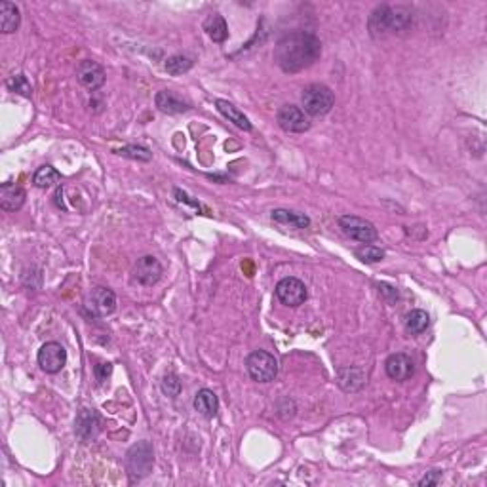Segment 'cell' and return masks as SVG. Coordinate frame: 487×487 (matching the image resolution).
<instances>
[{
	"mask_svg": "<svg viewBox=\"0 0 487 487\" xmlns=\"http://www.w3.org/2000/svg\"><path fill=\"white\" fill-rule=\"evenodd\" d=\"M86 308L99 318L113 314L116 311V295L113 293V289L101 286L94 287L86 299Z\"/></svg>",
	"mask_w": 487,
	"mask_h": 487,
	"instance_id": "obj_10",
	"label": "cell"
},
{
	"mask_svg": "<svg viewBox=\"0 0 487 487\" xmlns=\"http://www.w3.org/2000/svg\"><path fill=\"white\" fill-rule=\"evenodd\" d=\"M379 293H381V297H383L386 303H396L398 301V289L394 286H391V284H379Z\"/></svg>",
	"mask_w": 487,
	"mask_h": 487,
	"instance_id": "obj_29",
	"label": "cell"
},
{
	"mask_svg": "<svg viewBox=\"0 0 487 487\" xmlns=\"http://www.w3.org/2000/svg\"><path fill=\"white\" fill-rule=\"evenodd\" d=\"M404 324H406V330H408L409 333L419 335V333L426 331V328L430 326V316H428L425 311L415 308V311H411V313L406 314V320H404Z\"/></svg>",
	"mask_w": 487,
	"mask_h": 487,
	"instance_id": "obj_22",
	"label": "cell"
},
{
	"mask_svg": "<svg viewBox=\"0 0 487 487\" xmlns=\"http://www.w3.org/2000/svg\"><path fill=\"white\" fill-rule=\"evenodd\" d=\"M162 272H164L162 265L153 255L141 257L140 261L133 265V270H131L133 280L137 284H141V286H155L158 280L162 278Z\"/></svg>",
	"mask_w": 487,
	"mask_h": 487,
	"instance_id": "obj_11",
	"label": "cell"
},
{
	"mask_svg": "<svg viewBox=\"0 0 487 487\" xmlns=\"http://www.w3.org/2000/svg\"><path fill=\"white\" fill-rule=\"evenodd\" d=\"M67 364V350L60 343H46L38 350V365L46 373H60Z\"/></svg>",
	"mask_w": 487,
	"mask_h": 487,
	"instance_id": "obj_8",
	"label": "cell"
},
{
	"mask_svg": "<svg viewBox=\"0 0 487 487\" xmlns=\"http://www.w3.org/2000/svg\"><path fill=\"white\" fill-rule=\"evenodd\" d=\"M63 192H65L63 191V187H60V189L55 191V194H53V202H55V206L60 209H69L67 208V204L63 202Z\"/></svg>",
	"mask_w": 487,
	"mask_h": 487,
	"instance_id": "obj_32",
	"label": "cell"
},
{
	"mask_svg": "<svg viewBox=\"0 0 487 487\" xmlns=\"http://www.w3.org/2000/svg\"><path fill=\"white\" fill-rule=\"evenodd\" d=\"M61 181V174L52 166H40L33 175V183L38 189H50L55 183Z\"/></svg>",
	"mask_w": 487,
	"mask_h": 487,
	"instance_id": "obj_23",
	"label": "cell"
},
{
	"mask_svg": "<svg viewBox=\"0 0 487 487\" xmlns=\"http://www.w3.org/2000/svg\"><path fill=\"white\" fill-rule=\"evenodd\" d=\"M356 257L364 263H379L383 261L384 252L377 246H364V248L356 250Z\"/></svg>",
	"mask_w": 487,
	"mask_h": 487,
	"instance_id": "obj_27",
	"label": "cell"
},
{
	"mask_svg": "<svg viewBox=\"0 0 487 487\" xmlns=\"http://www.w3.org/2000/svg\"><path fill=\"white\" fill-rule=\"evenodd\" d=\"M270 218L280 225L293 226V228H306L311 225V219L304 213H297V211H289V209H274Z\"/></svg>",
	"mask_w": 487,
	"mask_h": 487,
	"instance_id": "obj_21",
	"label": "cell"
},
{
	"mask_svg": "<svg viewBox=\"0 0 487 487\" xmlns=\"http://www.w3.org/2000/svg\"><path fill=\"white\" fill-rule=\"evenodd\" d=\"M276 297L280 299V303L286 304V306H299L306 301L308 291L306 286L299 278L293 276H287V278L280 280L278 286H276Z\"/></svg>",
	"mask_w": 487,
	"mask_h": 487,
	"instance_id": "obj_9",
	"label": "cell"
},
{
	"mask_svg": "<svg viewBox=\"0 0 487 487\" xmlns=\"http://www.w3.org/2000/svg\"><path fill=\"white\" fill-rule=\"evenodd\" d=\"M77 79L82 86L94 92L105 84V70L96 61L84 60L80 61L79 67H77Z\"/></svg>",
	"mask_w": 487,
	"mask_h": 487,
	"instance_id": "obj_12",
	"label": "cell"
},
{
	"mask_svg": "<svg viewBox=\"0 0 487 487\" xmlns=\"http://www.w3.org/2000/svg\"><path fill=\"white\" fill-rule=\"evenodd\" d=\"M384 369H386V375L391 377L392 381H398V383L408 381V379H411L413 373H415V365L411 362V358L402 354V352L386 358Z\"/></svg>",
	"mask_w": 487,
	"mask_h": 487,
	"instance_id": "obj_13",
	"label": "cell"
},
{
	"mask_svg": "<svg viewBox=\"0 0 487 487\" xmlns=\"http://www.w3.org/2000/svg\"><path fill=\"white\" fill-rule=\"evenodd\" d=\"M276 122L278 126L287 133H303L311 128V122L306 118L303 109H299L295 105H284L280 107L276 113Z\"/></svg>",
	"mask_w": 487,
	"mask_h": 487,
	"instance_id": "obj_7",
	"label": "cell"
},
{
	"mask_svg": "<svg viewBox=\"0 0 487 487\" xmlns=\"http://www.w3.org/2000/svg\"><path fill=\"white\" fill-rule=\"evenodd\" d=\"M301 101H303L304 113H308L311 116H324L333 109L335 96L330 88L324 84H311L303 90Z\"/></svg>",
	"mask_w": 487,
	"mask_h": 487,
	"instance_id": "obj_3",
	"label": "cell"
},
{
	"mask_svg": "<svg viewBox=\"0 0 487 487\" xmlns=\"http://www.w3.org/2000/svg\"><path fill=\"white\" fill-rule=\"evenodd\" d=\"M194 409L200 413L202 417H215L219 409V400L218 396H215V392L209 391V389H202V391L196 392V396H194Z\"/></svg>",
	"mask_w": 487,
	"mask_h": 487,
	"instance_id": "obj_18",
	"label": "cell"
},
{
	"mask_svg": "<svg viewBox=\"0 0 487 487\" xmlns=\"http://www.w3.org/2000/svg\"><path fill=\"white\" fill-rule=\"evenodd\" d=\"M6 86L10 88V92L19 94V96L23 97H31V94H33V86H31V82L27 80L25 75H12V77L6 80Z\"/></svg>",
	"mask_w": 487,
	"mask_h": 487,
	"instance_id": "obj_25",
	"label": "cell"
},
{
	"mask_svg": "<svg viewBox=\"0 0 487 487\" xmlns=\"http://www.w3.org/2000/svg\"><path fill=\"white\" fill-rule=\"evenodd\" d=\"M215 107H218V111L225 116L226 120L235 124L236 128H240V130L244 131L252 130V122H250V118H248V116H246L236 105L228 103V101H225V99H218V101H215Z\"/></svg>",
	"mask_w": 487,
	"mask_h": 487,
	"instance_id": "obj_17",
	"label": "cell"
},
{
	"mask_svg": "<svg viewBox=\"0 0 487 487\" xmlns=\"http://www.w3.org/2000/svg\"><path fill=\"white\" fill-rule=\"evenodd\" d=\"M75 432L82 442H90L94 440L99 432V417L94 409H82L75 423Z\"/></svg>",
	"mask_w": 487,
	"mask_h": 487,
	"instance_id": "obj_15",
	"label": "cell"
},
{
	"mask_svg": "<svg viewBox=\"0 0 487 487\" xmlns=\"http://www.w3.org/2000/svg\"><path fill=\"white\" fill-rule=\"evenodd\" d=\"M339 226L350 240H356V242L362 244L375 242L377 236H379L373 223H369V221H365L362 218H356V215H343V218H339Z\"/></svg>",
	"mask_w": 487,
	"mask_h": 487,
	"instance_id": "obj_5",
	"label": "cell"
},
{
	"mask_svg": "<svg viewBox=\"0 0 487 487\" xmlns=\"http://www.w3.org/2000/svg\"><path fill=\"white\" fill-rule=\"evenodd\" d=\"M440 479H442V472H440V470H432V472H426V476L419 482V486L421 487L438 486Z\"/></svg>",
	"mask_w": 487,
	"mask_h": 487,
	"instance_id": "obj_31",
	"label": "cell"
},
{
	"mask_svg": "<svg viewBox=\"0 0 487 487\" xmlns=\"http://www.w3.org/2000/svg\"><path fill=\"white\" fill-rule=\"evenodd\" d=\"M27 192L16 183H2L0 187V208L4 211H19L25 204Z\"/></svg>",
	"mask_w": 487,
	"mask_h": 487,
	"instance_id": "obj_14",
	"label": "cell"
},
{
	"mask_svg": "<svg viewBox=\"0 0 487 487\" xmlns=\"http://www.w3.org/2000/svg\"><path fill=\"white\" fill-rule=\"evenodd\" d=\"M413 14L406 6H377L367 19V31L373 38L404 33L411 27Z\"/></svg>",
	"mask_w": 487,
	"mask_h": 487,
	"instance_id": "obj_2",
	"label": "cell"
},
{
	"mask_svg": "<svg viewBox=\"0 0 487 487\" xmlns=\"http://www.w3.org/2000/svg\"><path fill=\"white\" fill-rule=\"evenodd\" d=\"M322 44L318 36L304 31L287 33L274 46V61L284 73H299L308 69L320 60Z\"/></svg>",
	"mask_w": 487,
	"mask_h": 487,
	"instance_id": "obj_1",
	"label": "cell"
},
{
	"mask_svg": "<svg viewBox=\"0 0 487 487\" xmlns=\"http://www.w3.org/2000/svg\"><path fill=\"white\" fill-rule=\"evenodd\" d=\"M204 31L208 33V36L213 40V42H225L228 38V27H226V21L223 16L219 14H209L206 21H204Z\"/></svg>",
	"mask_w": 487,
	"mask_h": 487,
	"instance_id": "obj_20",
	"label": "cell"
},
{
	"mask_svg": "<svg viewBox=\"0 0 487 487\" xmlns=\"http://www.w3.org/2000/svg\"><path fill=\"white\" fill-rule=\"evenodd\" d=\"M153 464H155L153 447L147 442H140L128 451V472L133 479L148 476V472L153 470Z\"/></svg>",
	"mask_w": 487,
	"mask_h": 487,
	"instance_id": "obj_6",
	"label": "cell"
},
{
	"mask_svg": "<svg viewBox=\"0 0 487 487\" xmlns=\"http://www.w3.org/2000/svg\"><path fill=\"white\" fill-rule=\"evenodd\" d=\"M246 367L250 377L257 383H270L278 375V360L265 350H255L246 358Z\"/></svg>",
	"mask_w": 487,
	"mask_h": 487,
	"instance_id": "obj_4",
	"label": "cell"
},
{
	"mask_svg": "<svg viewBox=\"0 0 487 487\" xmlns=\"http://www.w3.org/2000/svg\"><path fill=\"white\" fill-rule=\"evenodd\" d=\"M192 65H194V61H192V57H189V55H172V57H168L164 63V69L170 73V75H174V77H179V75H185V73H189V70L192 69Z\"/></svg>",
	"mask_w": 487,
	"mask_h": 487,
	"instance_id": "obj_24",
	"label": "cell"
},
{
	"mask_svg": "<svg viewBox=\"0 0 487 487\" xmlns=\"http://www.w3.org/2000/svg\"><path fill=\"white\" fill-rule=\"evenodd\" d=\"M94 373H96V379L97 383L103 384L109 377H111V373H113V365L111 364H97L96 367H94Z\"/></svg>",
	"mask_w": 487,
	"mask_h": 487,
	"instance_id": "obj_30",
	"label": "cell"
},
{
	"mask_svg": "<svg viewBox=\"0 0 487 487\" xmlns=\"http://www.w3.org/2000/svg\"><path fill=\"white\" fill-rule=\"evenodd\" d=\"M155 103H157L158 111L164 114H181L185 111H189V105L185 103L183 99H179L170 90L158 92L157 97H155Z\"/></svg>",
	"mask_w": 487,
	"mask_h": 487,
	"instance_id": "obj_16",
	"label": "cell"
},
{
	"mask_svg": "<svg viewBox=\"0 0 487 487\" xmlns=\"http://www.w3.org/2000/svg\"><path fill=\"white\" fill-rule=\"evenodd\" d=\"M21 23L19 8L12 2H0V31L4 35L16 33Z\"/></svg>",
	"mask_w": 487,
	"mask_h": 487,
	"instance_id": "obj_19",
	"label": "cell"
},
{
	"mask_svg": "<svg viewBox=\"0 0 487 487\" xmlns=\"http://www.w3.org/2000/svg\"><path fill=\"white\" fill-rule=\"evenodd\" d=\"M116 155H120L124 158H131V160H140V162H148L153 155L148 153V148L137 147V145H128V147H122L118 150H114Z\"/></svg>",
	"mask_w": 487,
	"mask_h": 487,
	"instance_id": "obj_26",
	"label": "cell"
},
{
	"mask_svg": "<svg viewBox=\"0 0 487 487\" xmlns=\"http://www.w3.org/2000/svg\"><path fill=\"white\" fill-rule=\"evenodd\" d=\"M162 391H164V394H168L170 398H175V396H179V392H181V381H179V377L175 373H166L164 381H162Z\"/></svg>",
	"mask_w": 487,
	"mask_h": 487,
	"instance_id": "obj_28",
	"label": "cell"
}]
</instances>
